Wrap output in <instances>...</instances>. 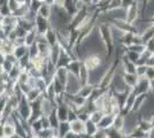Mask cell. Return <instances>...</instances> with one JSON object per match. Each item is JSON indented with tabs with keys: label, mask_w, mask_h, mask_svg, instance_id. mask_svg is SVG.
<instances>
[{
	"label": "cell",
	"mask_w": 154,
	"mask_h": 138,
	"mask_svg": "<svg viewBox=\"0 0 154 138\" xmlns=\"http://www.w3.org/2000/svg\"><path fill=\"white\" fill-rule=\"evenodd\" d=\"M84 67L89 70V72H94L97 69H99L103 65V59L100 55L98 54H90L88 55L85 59L82 61Z\"/></svg>",
	"instance_id": "obj_1"
},
{
	"label": "cell",
	"mask_w": 154,
	"mask_h": 138,
	"mask_svg": "<svg viewBox=\"0 0 154 138\" xmlns=\"http://www.w3.org/2000/svg\"><path fill=\"white\" fill-rule=\"evenodd\" d=\"M70 123V131L74 132L76 136L82 137L86 136V128H85V121L79 118H76L69 122Z\"/></svg>",
	"instance_id": "obj_2"
},
{
	"label": "cell",
	"mask_w": 154,
	"mask_h": 138,
	"mask_svg": "<svg viewBox=\"0 0 154 138\" xmlns=\"http://www.w3.org/2000/svg\"><path fill=\"white\" fill-rule=\"evenodd\" d=\"M123 81L125 85L129 87H135L139 81V76L137 74H129V72H123Z\"/></svg>",
	"instance_id": "obj_3"
},
{
	"label": "cell",
	"mask_w": 154,
	"mask_h": 138,
	"mask_svg": "<svg viewBox=\"0 0 154 138\" xmlns=\"http://www.w3.org/2000/svg\"><path fill=\"white\" fill-rule=\"evenodd\" d=\"M114 118L115 115H109V114H105L103 118H101V121L98 123V127L100 129H105V130H108L113 127V122H114Z\"/></svg>",
	"instance_id": "obj_4"
},
{
	"label": "cell",
	"mask_w": 154,
	"mask_h": 138,
	"mask_svg": "<svg viewBox=\"0 0 154 138\" xmlns=\"http://www.w3.org/2000/svg\"><path fill=\"white\" fill-rule=\"evenodd\" d=\"M38 15L43 19H46L48 20L50 16H51V6L50 4H46V2H42L40 4V7L38 9Z\"/></svg>",
	"instance_id": "obj_5"
},
{
	"label": "cell",
	"mask_w": 154,
	"mask_h": 138,
	"mask_svg": "<svg viewBox=\"0 0 154 138\" xmlns=\"http://www.w3.org/2000/svg\"><path fill=\"white\" fill-rule=\"evenodd\" d=\"M85 128H86V136L90 138L92 137V136L98 131V129H99L98 124L94 123V122H92L89 118L85 121Z\"/></svg>",
	"instance_id": "obj_6"
},
{
	"label": "cell",
	"mask_w": 154,
	"mask_h": 138,
	"mask_svg": "<svg viewBox=\"0 0 154 138\" xmlns=\"http://www.w3.org/2000/svg\"><path fill=\"white\" fill-rule=\"evenodd\" d=\"M103 115H105V113L101 109H94V111H92L89 114V120H91L92 122H94V123L98 124L101 121V118H103Z\"/></svg>",
	"instance_id": "obj_7"
},
{
	"label": "cell",
	"mask_w": 154,
	"mask_h": 138,
	"mask_svg": "<svg viewBox=\"0 0 154 138\" xmlns=\"http://www.w3.org/2000/svg\"><path fill=\"white\" fill-rule=\"evenodd\" d=\"M147 70V66L146 65H138L137 69H136V74L139 76V77H145V74Z\"/></svg>",
	"instance_id": "obj_8"
},
{
	"label": "cell",
	"mask_w": 154,
	"mask_h": 138,
	"mask_svg": "<svg viewBox=\"0 0 154 138\" xmlns=\"http://www.w3.org/2000/svg\"><path fill=\"white\" fill-rule=\"evenodd\" d=\"M145 77L148 81H153L154 79V67H147V70L145 74Z\"/></svg>",
	"instance_id": "obj_9"
},
{
	"label": "cell",
	"mask_w": 154,
	"mask_h": 138,
	"mask_svg": "<svg viewBox=\"0 0 154 138\" xmlns=\"http://www.w3.org/2000/svg\"><path fill=\"white\" fill-rule=\"evenodd\" d=\"M29 138H43V137H42L39 133H33V135H31Z\"/></svg>",
	"instance_id": "obj_10"
},
{
	"label": "cell",
	"mask_w": 154,
	"mask_h": 138,
	"mask_svg": "<svg viewBox=\"0 0 154 138\" xmlns=\"http://www.w3.org/2000/svg\"><path fill=\"white\" fill-rule=\"evenodd\" d=\"M148 120H149V122H151V123H152V125L154 127V114H153V115H151V118H148Z\"/></svg>",
	"instance_id": "obj_11"
}]
</instances>
